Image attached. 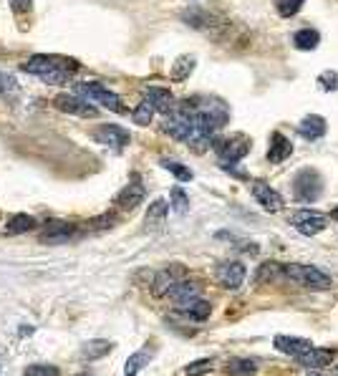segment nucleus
Returning <instances> with one entry per match:
<instances>
[{"label":"nucleus","instance_id":"39","mask_svg":"<svg viewBox=\"0 0 338 376\" xmlns=\"http://www.w3.org/2000/svg\"><path fill=\"white\" fill-rule=\"evenodd\" d=\"M308 376H321V374H318V371H311V374H308Z\"/></svg>","mask_w":338,"mask_h":376},{"label":"nucleus","instance_id":"34","mask_svg":"<svg viewBox=\"0 0 338 376\" xmlns=\"http://www.w3.org/2000/svg\"><path fill=\"white\" fill-rule=\"evenodd\" d=\"M318 81H321V86H323L325 91H336V89H338V73L336 71H323L318 76Z\"/></svg>","mask_w":338,"mask_h":376},{"label":"nucleus","instance_id":"35","mask_svg":"<svg viewBox=\"0 0 338 376\" xmlns=\"http://www.w3.org/2000/svg\"><path fill=\"white\" fill-rule=\"evenodd\" d=\"M114 220H116V215H112V212H109V215H101V218L91 220V225H89V227H91V230H104V227H112Z\"/></svg>","mask_w":338,"mask_h":376},{"label":"nucleus","instance_id":"8","mask_svg":"<svg viewBox=\"0 0 338 376\" xmlns=\"http://www.w3.org/2000/svg\"><path fill=\"white\" fill-rule=\"evenodd\" d=\"M215 276H217V280L225 285V288L235 291V288H240L243 280H245V265L238 263V260H225V263L217 265Z\"/></svg>","mask_w":338,"mask_h":376},{"label":"nucleus","instance_id":"32","mask_svg":"<svg viewBox=\"0 0 338 376\" xmlns=\"http://www.w3.org/2000/svg\"><path fill=\"white\" fill-rule=\"evenodd\" d=\"M275 8H278V13L283 18H291L303 8V0H275Z\"/></svg>","mask_w":338,"mask_h":376},{"label":"nucleus","instance_id":"28","mask_svg":"<svg viewBox=\"0 0 338 376\" xmlns=\"http://www.w3.org/2000/svg\"><path fill=\"white\" fill-rule=\"evenodd\" d=\"M154 112H157V109H154L152 104H149V101H139V106H137V109H134V121H137V124L139 126H146L149 124V121H152V116H154Z\"/></svg>","mask_w":338,"mask_h":376},{"label":"nucleus","instance_id":"17","mask_svg":"<svg viewBox=\"0 0 338 376\" xmlns=\"http://www.w3.org/2000/svg\"><path fill=\"white\" fill-rule=\"evenodd\" d=\"M167 212H169V205H167L164 200H154L149 210H146V218H144V227L146 230H160L162 225L167 220Z\"/></svg>","mask_w":338,"mask_h":376},{"label":"nucleus","instance_id":"5","mask_svg":"<svg viewBox=\"0 0 338 376\" xmlns=\"http://www.w3.org/2000/svg\"><path fill=\"white\" fill-rule=\"evenodd\" d=\"M54 106L59 112L73 114V116H81V119H96V116H99L96 106L86 99H79L76 93H59L54 99Z\"/></svg>","mask_w":338,"mask_h":376},{"label":"nucleus","instance_id":"14","mask_svg":"<svg viewBox=\"0 0 338 376\" xmlns=\"http://www.w3.org/2000/svg\"><path fill=\"white\" fill-rule=\"evenodd\" d=\"M275 349L283 351V354H288V356H305L308 351L313 349V343L308 341V338H295V336H275Z\"/></svg>","mask_w":338,"mask_h":376},{"label":"nucleus","instance_id":"12","mask_svg":"<svg viewBox=\"0 0 338 376\" xmlns=\"http://www.w3.org/2000/svg\"><path fill=\"white\" fill-rule=\"evenodd\" d=\"M144 202V187L139 182H129L124 190L116 195V207L124 212H132Z\"/></svg>","mask_w":338,"mask_h":376},{"label":"nucleus","instance_id":"11","mask_svg":"<svg viewBox=\"0 0 338 376\" xmlns=\"http://www.w3.org/2000/svg\"><path fill=\"white\" fill-rule=\"evenodd\" d=\"M144 99L162 114H172L174 109H177L172 91H169V89H162V86H149V89L144 91Z\"/></svg>","mask_w":338,"mask_h":376},{"label":"nucleus","instance_id":"26","mask_svg":"<svg viewBox=\"0 0 338 376\" xmlns=\"http://www.w3.org/2000/svg\"><path fill=\"white\" fill-rule=\"evenodd\" d=\"M36 227V220L31 218V215H15V218H10V223H8L6 230L10 232V235H20V232H28Z\"/></svg>","mask_w":338,"mask_h":376},{"label":"nucleus","instance_id":"21","mask_svg":"<svg viewBox=\"0 0 338 376\" xmlns=\"http://www.w3.org/2000/svg\"><path fill=\"white\" fill-rule=\"evenodd\" d=\"M179 280H177V273L174 271H160L157 276H154V285H152V291H154V296H167V293L172 291L174 285H177Z\"/></svg>","mask_w":338,"mask_h":376},{"label":"nucleus","instance_id":"15","mask_svg":"<svg viewBox=\"0 0 338 376\" xmlns=\"http://www.w3.org/2000/svg\"><path fill=\"white\" fill-rule=\"evenodd\" d=\"M291 154H293V142H288V137H283L280 132L272 134L270 149H268V162H272V165H280V162H285Z\"/></svg>","mask_w":338,"mask_h":376},{"label":"nucleus","instance_id":"24","mask_svg":"<svg viewBox=\"0 0 338 376\" xmlns=\"http://www.w3.org/2000/svg\"><path fill=\"white\" fill-rule=\"evenodd\" d=\"M179 310H185L187 316L194 318V321H205V318L210 316V310H213V306L207 303V301H202V298H194V301L185 303Z\"/></svg>","mask_w":338,"mask_h":376},{"label":"nucleus","instance_id":"18","mask_svg":"<svg viewBox=\"0 0 338 376\" xmlns=\"http://www.w3.org/2000/svg\"><path fill=\"white\" fill-rule=\"evenodd\" d=\"M298 134L305 139H311V142H316V139H321L325 134V119L323 116H316V114H308L298 124Z\"/></svg>","mask_w":338,"mask_h":376},{"label":"nucleus","instance_id":"36","mask_svg":"<svg viewBox=\"0 0 338 376\" xmlns=\"http://www.w3.org/2000/svg\"><path fill=\"white\" fill-rule=\"evenodd\" d=\"M213 369V361L210 359H202V361H194L192 366H187V376H197L202 371H210Z\"/></svg>","mask_w":338,"mask_h":376},{"label":"nucleus","instance_id":"31","mask_svg":"<svg viewBox=\"0 0 338 376\" xmlns=\"http://www.w3.org/2000/svg\"><path fill=\"white\" fill-rule=\"evenodd\" d=\"M23 376H61V371L56 366H51V363H31L23 371Z\"/></svg>","mask_w":338,"mask_h":376},{"label":"nucleus","instance_id":"1","mask_svg":"<svg viewBox=\"0 0 338 376\" xmlns=\"http://www.w3.org/2000/svg\"><path fill=\"white\" fill-rule=\"evenodd\" d=\"M23 71L33 73V76H40L46 84H66L73 73L79 71V63L73 59H63V56H31V59L23 63Z\"/></svg>","mask_w":338,"mask_h":376},{"label":"nucleus","instance_id":"37","mask_svg":"<svg viewBox=\"0 0 338 376\" xmlns=\"http://www.w3.org/2000/svg\"><path fill=\"white\" fill-rule=\"evenodd\" d=\"M10 8H13L18 15H26V13H31V8H33V0H10Z\"/></svg>","mask_w":338,"mask_h":376},{"label":"nucleus","instance_id":"27","mask_svg":"<svg viewBox=\"0 0 338 376\" xmlns=\"http://www.w3.org/2000/svg\"><path fill=\"white\" fill-rule=\"evenodd\" d=\"M255 361H250V359H235V361H230V366H227V374L230 376H252L255 374Z\"/></svg>","mask_w":338,"mask_h":376},{"label":"nucleus","instance_id":"38","mask_svg":"<svg viewBox=\"0 0 338 376\" xmlns=\"http://www.w3.org/2000/svg\"><path fill=\"white\" fill-rule=\"evenodd\" d=\"M331 218L338 220V207H333V210H331Z\"/></svg>","mask_w":338,"mask_h":376},{"label":"nucleus","instance_id":"7","mask_svg":"<svg viewBox=\"0 0 338 376\" xmlns=\"http://www.w3.org/2000/svg\"><path fill=\"white\" fill-rule=\"evenodd\" d=\"M293 227L303 235H318L328 227V218L321 215V212H313V210H295L291 218Z\"/></svg>","mask_w":338,"mask_h":376},{"label":"nucleus","instance_id":"33","mask_svg":"<svg viewBox=\"0 0 338 376\" xmlns=\"http://www.w3.org/2000/svg\"><path fill=\"white\" fill-rule=\"evenodd\" d=\"M280 273H283V268H280V265H275V263H263V265H260L258 276H255V280H258V283H266L268 278H270V280H275V278H278Z\"/></svg>","mask_w":338,"mask_h":376},{"label":"nucleus","instance_id":"13","mask_svg":"<svg viewBox=\"0 0 338 376\" xmlns=\"http://www.w3.org/2000/svg\"><path fill=\"white\" fill-rule=\"evenodd\" d=\"M73 225L71 223H61V220H54V223L48 225L46 230L40 232V243L46 245H61V243H68L73 238Z\"/></svg>","mask_w":338,"mask_h":376},{"label":"nucleus","instance_id":"2","mask_svg":"<svg viewBox=\"0 0 338 376\" xmlns=\"http://www.w3.org/2000/svg\"><path fill=\"white\" fill-rule=\"evenodd\" d=\"M283 276L291 278L293 283H300L305 288H316V291H328L331 288V276L313 265H298V263H288L283 265Z\"/></svg>","mask_w":338,"mask_h":376},{"label":"nucleus","instance_id":"29","mask_svg":"<svg viewBox=\"0 0 338 376\" xmlns=\"http://www.w3.org/2000/svg\"><path fill=\"white\" fill-rule=\"evenodd\" d=\"M169 197H172V207L174 212H179V215H185L187 210H190V197L185 195V190L182 187H172V192H169Z\"/></svg>","mask_w":338,"mask_h":376},{"label":"nucleus","instance_id":"20","mask_svg":"<svg viewBox=\"0 0 338 376\" xmlns=\"http://www.w3.org/2000/svg\"><path fill=\"white\" fill-rule=\"evenodd\" d=\"M109 351H112V341H107V338H93V341H89V343L81 346V359L93 361V359L107 356Z\"/></svg>","mask_w":338,"mask_h":376},{"label":"nucleus","instance_id":"30","mask_svg":"<svg viewBox=\"0 0 338 376\" xmlns=\"http://www.w3.org/2000/svg\"><path fill=\"white\" fill-rule=\"evenodd\" d=\"M162 167L172 172V174L179 179V182H190V179H192V170H187V167L177 165L174 159H162Z\"/></svg>","mask_w":338,"mask_h":376},{"label":"nucleus","instance_id":"22","mask_svg":"<svg viewBox=\"0 0 338 376\" xmlns=\"http://www.w3.org/2000/svg\"><path fill=\"white\" fill-rule=\"evenodd\" d=\"M318 31H313V28H303V31H298V33L293 36V46L300 48V51H313V48L318 46Z\"/></svg>","mask_w":338,"mask_h":376},{"label":"nucleus","instance_id":"23","mask_svg":"<svg viewBox=\"0 0 338 376\" xmlns=\"http://www.w3.org/2000/svg\"><path fill=\"white\" fill-rule=\"evenodd\" d=\"M192 71H194V56H179V59L174 61L169 76H172V81H185L190 79Z\"/></svg>","mask_w":338,"mask_h":376},{"label":"nucleus","instance_id":"9","mask_svg":"<svg viewBox=\"0 0 338 376\" xmlns=\"http://www.w3.org/2000/svg\"><path fill=\"white\" fill-rule=\"evenodd\" d=\"M93 139L101 142V144L114 146V149H121V146H126L129 142H132V134L126 132V129H121V126H116V124H104L93 132Z\"/></svg>","mask_w":338,"mask_h":376},{"label":"nucleus","instance_id":"19","mask_svg":"<svg viewBox=\"0 0 338 376\" xmlns=\"http://www.w3.org/2000/svg\"><path fill=\"white\" fill-rule=\"evenodd\" d=\"M333 349H311L305 356H300L298 361L305 363L308 369H323V366H331L333 363Z\"/></svg>","mask_w":338,"mask_h":376},{"label":"nucleus","instance_id":"3","mask_svg":"<svg viewBox=\"0 0 338 376\" xmlns=\"http://www.w3.org/2000/svg\"><path fill=\"white\" fill-rule=\"evenodd\" d=\"M76 93H81L86 101H96V104H101L104 109H109V112H116V114H124V104H121V99L116 96L114 91H109L107 86H101L99 81H89V84H79L76 86Z\"/></svg>","mask_w":338,"mask_h":376},{"label":"nucleus","instance_id":"4","mask_svg":"<svg viewBox=\"0 0 338 376\" xmlns=\"http://www.w3.org/2000/svg\"><path fill=\"white\" fill-rule=\"evenodd\" d=\"M213 146L222 162H240V159L250 152V139L245 134H235V137L227 139H215Z\"/></svg>","mask_w":338,"mask_h":376},{"label":"nucleus","instance_id":"6","mask_svg":"<svg viewBox=\"0 0 338 376\" xmlns=\"http://www.w3.org/2000/svg\"><path fill=\"white\" fill-rule=\"evenodd\" d=\"M323 185H321V174L316 170H300L295 174V182H293V192L300 202H313L318 197Z\"/></svg>","mask_w":338,"mask_h":376},{"label":"nucleus","instance_id":"25","mask_svg":"<svg viewBox=\"0 0 338 376\" xmlns=\"http://www.w3.org/2000/svg\"><path fill=\"white\" fill-rule=\"evenodd\" d=\"M146 361H149V351H137V354H132V356L126 359L124 376H137L141 369H144Z\"/></svg>","mask_w":338,"mask_h":376},{"label":"nucleus","instance_id":"10","mask_svg":"<svg viewBox=\"0 0 338 376\" xmlns=\"http://www.w3.org/2000/svg\"><path fill=\"white\" fill-rule=\"evenodd\" d=\"M252 197L258 200L260 205H263V210L268 212L283 210V197H280L268 182H263V179H255V182H252Z\"/></svg>","mask_w":338,"mask_h":376},{"label":"nucleus","instance_id":"16","mask_svg":"<svg viewBox=\"0 0 338 376\" xmlns=\"http://www.w3.org/2000/svg\"><path fill=\"white\" fill-rule=\"evenodd\" d=\"M167 296L172 298L177 308H182L185 303H190V301L199 298V285L194 283V280H179V283L174 285V288H172L169 293H167Z\"/></svg>","mask_w":338,"mask_h":376}]
</instances>
